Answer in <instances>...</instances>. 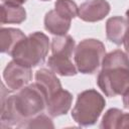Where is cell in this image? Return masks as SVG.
I'll use <instances>...</instances> for the list:
<instances>
[{
    "mask_svg": "<svg viewBox=\"0 0 129 129\" xmlns=\"http://www.w3.org/2000/svg\"><path fill=\"white\" fill-rule=\"evenodd\" d=\"M2 84L1 127L19 126L24 121L40 114L46 108V95L37 84L23 87L16 95L8 96Z\"/></svg>",
    "mask_w": 129,
    "mask_h": 129,
    "instance_id": "cell-1",
    "label": "cell"
},
{
    "mask_svg": "<svg viewBox=\"0 0 129 129\" xmlns=\"http://www.w3.org/2000/svg\"><path fill=\"white\" fill-rule=\"evenodd\" d=\"M49 49L48 37L39 31H35L21 40L10 54L12 58L28 68L41 64Z\"/></svg>",
    "mask_w": 129,
    "mask_h": 129,
    "instance_id": "cell-2",
    "label": "cell"
},
{
    "mask_svg": "<svg viewBox=\"0 0 129 129\" xmlns=\"http://www.w3.org/2000/svg\"><path fill=\"white\" fill-rule=\"evenodd\" d=\"M106 106L104 97L94 89L83 91L78 95L72 117L81 126L94 125Z\"/></svg>",
    "mask_w": 129,
    "mask_h": 129,
    "instance_id": "cell-3",
    "label": "cell"
},
{
    "mask_svg": "<svg viewBox=\"0 0 129 129\" xmlns=\"http://www.w3.org/2000/svg\"><path fill=\"white\" fill-rule=\"evenodd\" d=\"M106 55L105 45L94 38L82 40L75 49V63L82 74L92 75L97 72Z\"/></svg>",
    "mask_w": 129,
    "mask_h": 129,
    "instance_id": "cell-4",
    "label": "cell"
},
{
    "mask_svg": "<svg viewBox=\"0 0 129 129\" xmlns=\"http://www.w3.org/2000/svg\"><path fill=\"white\" fill-rule=\"evenodd\" d=\"M97 84L107 97L123 95L129 89V69H102L97 78Z\"/></svg>",
    "mask_w": 129,
    "mask_h": 129,
    "instance_id": "cell-5",
    "label": "cell"
},
{
    "mask_svg": "<svg viewBox=\"0 0 129 129\" xmlns=\"http://www.w3.org/2000/svg\"><path fill=\"white\" fill-rule=\"evenodd\" d=\"M3 79L5 85L8 88V91H18L31 81V68L20 64L13 59L4 69Z\"/></svg>",
    "mask_w": 129,
    "mask_h": 129,
    "instance_id": "cell-6",
    "label": "cell"
},
{
    "mask_svg": "<svg viewBox=\"0 0 129 129\" xmlns=\"http://www.w3.org/2000/svg\"><path fill=\"white\" fill-rule=\"evenodd\" d=\"M110 9L107 0H89L81 4L78 16L86 22H97L104 19L109 14Z\"/></svg>",
    "mask_w": 129,
    "mask_h": 129,
    "instance_id": "cell-7",
    "label": "cell"
},
{
    "mask_svg": "<svg viewBox=\"0 0 129 129\" xmlns=\"http://www.w3.org/2000/svg\"><path fill=\"white\" fill-rule=\"evenodd\" d=\"M73 96L69 91L58 90L46 100V111L51 117L64 115L71 108Z\"/></svg>",
    "mask_w": 129,
    "mask_h": 129,
    "instance_id": "cell-8",
    "label": "cell"
},
{
    "mask_svg": "<svg viewBox=\"0 0 129 129\" xmlns=\"http://www.w3.org/2000/svg\"><path fill=\"white\" fill-rule=\"evenodd\" d=\"M128 28L127 21L121 16H114L106 22V36L111 42L120 45L123 43L125 33Z\"/></svg>",
    "mask_w": 129,
    "mask_h": 129,
    "instance_id": "cell-9",
    "label": "cell"
},
{
    "mask_svg": "<svg viewBox=\"0 0 129 129\" xmlns=\"http://www.w3.org/2000/svg\"><path fill=\"white\" fill-rule=\"evenodd\" d=\"M25 34L17 28L2 27L0 29V50L3 53L11 54L16 45L25 38Z\"/></svg>",
    "mask_w": 129,
    "mask_h": 129,
    "instance_id": "cell-10",
    "label": "cell"
},
{
    "mask_svg": "<svg viewBox=\"0 0 129 129\" xmlns=\"http://www.w3.org/2000/svg\"><path fill=\"white\" fill-rule=\"evenodd\" d=\"M35 81L42 88L46 95V100L51 95L61 89V84L56 78L55 73L47 69H40L35 73Z\"/></svg>",
    "mask_w": 129,
    "mask_h": 129,
    "instance_id": "cell-11",
    "label": "cell"
},
{
    "mask_svg": "<svg viewBox=\"0 0 129 129\" xmlns=\"http://www.w3.org/2000/svg\"><path fill=\"white\" fill-rule=\"evenodd\" d=\"M70 19H67L60 16L54 9L48 11L44 17V27L45 29L54 35H63L67 34L71 27Z\"/></svg>",
    "mask_w": 129,
    "mask_h": 129,
    "instance_id": "cell-12",
    "label": "cell"
},
{
    "mask_svg": "<svg viewBox=\"0 0 129 129\" xmlns=\"http://www.w3.org/2000/svg\"><path fill=\"white\" fill-rule=\"evenodd\" d=\"M47 66L49 69L62 77H70L77 75V68L71 60V57L62 56V55H55L52 54L48 57Z\"/></svg>",
    "mask_w": 129,
    "mask_h": 129,
    "instance_id": "cell-13",
    "label": "cell"
},
{
    "mask_svg": "<svg viewBox=\"0 0 129 129\" xmlns=\"http://www.w3.org/2000/svg\"><path fill=\"white\" fill-rule=\"evenodd\" d=\"M0 11H1L0 21L2 24L5 23L19 24L23 22L26 18V11L22 6L2 3L0 6Z\"/></svg>",
    "mask_w": 129,
    "mask_h": 129,
    "instance_id": "cell-14",
    "label": "cell"
},
{
    "mask_svg": "<svg viewBox=\"0 0 129 129\" xmlns=\"http://www.w3.org/2000/svg\"><path fill=\"white\" fill-rule=\"evenodd\" d=\"M76 49L75 39L68 34L56 35L51 39V52L55 55L71 57Z\"/></svg>",
    "mask_w": 129,
    "mask_h": 129,
    "instance_id": "cell-15",
    "label": "cell"
},
{
    "mask_svg": "<svg viewBox=\"0 0 129 129\" xmlns=\"http://www.w3.org/2000/svg\"><path fill=\"white\" fill-rule=\"evenodd\" d=\"M109 68H127L129 69L128 55L120 49L113 50L106 54L102 61V69Z\"/></svg>",
    "mask_w": 129,
    "mask_h": 129,
    "instance_id": "cell-16",
    "label": "cell"
},
{
    "mask_svg": "<svg viewBox=\"0 0 129 129\" xmlns=\"http://www.w3.org/2000/svg\"><path fill=\"white\" fill-rule=\"evenodd\" d=\"M123 111L117 108L109 109L102 118L100 128L102 129H119Z\"/></svg>",
    "mask_w": 129,
    "mask_h": 129,
    "instance_id": "cell-17",
    "label": "cell"
},
{
    "mask_svg": "<svg viewBox=\"0 0 129 129\" xmlns=\"http://www.w3.org/2000/svg\"><path fill=\"white\" fill-rule=\"evenodd\" d=\"M54 10L62 17L72 20L79 13V7L73 0H56Z\"/></svg>",
    "mask_w": 129,
    "mask_h": 129,
    "instance_id": "cell-18",
    "label": "cell"
},
{
    "mask_svg": "<svg viewBox=\"0 0 129 129\" xmlns=\"http://www.w3.org/2000/svg\"><path fill=\"white\" fill-rule=\"evenodd\" d=\"M19 128H54V125L49 117L43 114H38L18 126Z\"/></svg>",
    "mask_w": 129,
    "mask_h": 129,
    "instance_id": "cell-19",
    "label": "cell"
},
{
    "mask_svg": "<svg viewBox=\"0 0 129 129\" xmlns=\"http://www.w3.org/2000/svg\"><path fill=\"white\" fill-rule=\"evenodd\" d=\"M121 128H129V113H123L119 129Z\"/></svg>",
    "mask_w": 129,
    "mask_h": 129,
    "instance_id": "cell-20",
    "label": "cell"
},
{
    "mask_svg": "<svg viewBox=\"0 0 129 129\" xmlns=\"http://www.w3.org/2000/svg\"><path fill=\"white\" fill-rule=\"evenodd\" d=\"M123 43H124V46H125L126 52H127V54H128V56H129V26H128L127 31H126V33H125Z\"/></svg>",
    "mask_w": 129,
    "mask_h": 129,
    "instance_id": "cell-21",
    "label": "cell"
},
{
    "mask_svg": "<svg viewBox=\"0 0 129 129\" xmlns=\"http://www.w3.org/2000/svg\"><path fill=\"white\" fill-rule=\"evenodd\" d=\"M25 2H26V0H2V3L11 4V5H18V6H21Z\"/></svg>",
    "mask_w": 129,
    "mask_h": 129,
    "instance_id": "cell-22",
    "label": "cell"
},
{
    "mask_svg": "<svg viewBox=\"0 0 129 129\" xmlns=\"http://www.w3.org/2000/svg\"><path fill=\"white\" fill-rule=\"evenodd\" d=\"M123 105L126 109H129V89L123 94Z\"/></svg>",
    "mask_w": 129,
    "mask_h": 129,
    "instance_id": "cell-23",
    "label": "cell"
},
{
    "mask_svg": "<svg viewBox=\"0 0 129 129\" xmlns=\"http://www.w3.org/2000/svg\"><path fill=\"white\" fill-rule=\"evenodd\" d=\"M126 16H127V20H128V23H129V9L126 11Z\"/></svg>",
    "mask_w": 129,
    "mask_h": 129,
    "instance_id": "cell-24",
    "label": "cell"
},
{
    "mask_svg": "<svg viewBox=\"0 0 129 129\" xmlns=\"http://www.w3.org/2000/svg\"><path fill=\"white\" fill-rule=\"evenodd\" d=\"M40 1H49V0H40Z\"/></svg>",
    "mask_w": 129,
    "mask_h": 129,
    "instance_id": "cell-25",
    "label": "cell"
}]
</instances>
